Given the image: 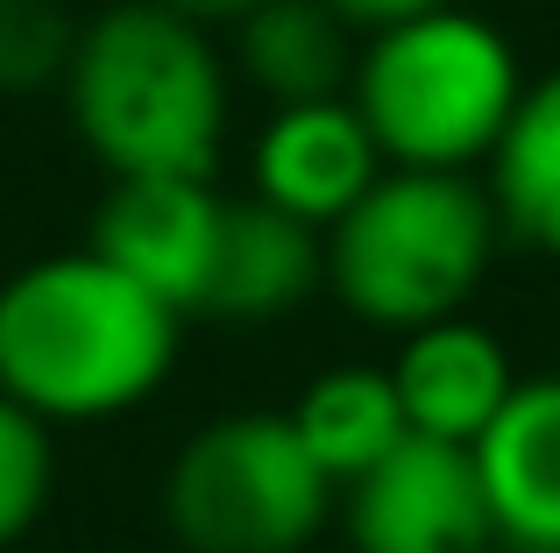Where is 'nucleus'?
Returning <instances> with one entry per match:
<instances>
[{"instance_id":"6","label":"nucleus","mask_w":560,"mask_h":553,"mask_svg":"<svg viewBox=\"0 0 560 553\" xmlns=\"http://www.w3.org/2000/svg\"><path fill=\"white\" fill-rule=\"evenodd\" d=\"M334 511L355 553H497L476 455L425 433L397 440L370 475H355Z\"/></svg>"},{"instance_id":"8","label":"nucleus","mask_w":560,"mask_h":553,"mask_svg":"<svg viewBox=\"0 0 560 553\" xmlns=\"http://www.w3.org/2000/svg\"><path fill=\"white\" fill-rule=\"evenodd\" d=\"M383 150L370 136V121L355 114V99H305V107H270L256 150H248V185L256 199H270L277 213L319 227L362 207V192L383 178Z\"/></svg>"},{"instance_id":"7","label":"nucleus","mask_w":560,"mask_h":553,"mask_svg":"<svg viewBox=\"0 0 560 553\" xmlns=\"http://www.w3.org/2000/svg\"><path fill=\"white\" fill-rule=\"evenodd\" d=\"M220 227H228V199L213 192V178H107L85 249L156 291L171 313L206 319Z\"/></svg>"},{"instance_id":"4","label":"nucleus","mask_w":560,"mask_h":553,"mask_svg":"<svg viewBox=\"0 0 560 553\" xmlns=\"http://www.w3.org/2000/svg\"><path fill=\"white\" fill-rule=\"evenodd\" d=\"M504 242L476 170H383L348 221L327 227V291L383 333H419L468 313Z\"/></svg>"},{"instance_id":"15","label":"nucleus","mask_w":560,"mask_h":553,"mask_svg":"<svg viewBox=\"0 0 560 553\" xmlns=\"http://www.w3.org/2000/svg\"><path fill=\"white\" fill-rule=\"evenodd\" d=\"M79 28L65 0H0V93H36V85H65Z\"/></svg>"},{"instance_id":"17","label":"nucleus","mask_w":560,"mask_h":553,"mask_svg":"<svg viewBox=\"0 0 560 553\" xmlns=\"http://www.w3.org/2000/svg\"><path fill=\"white\" fill-rule=\"evenodd\" d=\"M348 28H390V22H411V14H433V8H454V0H327Z\"/></svg>"},{"instance_id":"2","label":"nucleus","mask_w":560,"mask_h":553,"mask_svg":"<svg viewBox=\"0 0 560 553\" xmlns=\"http://www.w3.org/2000/svg\"><path fill=\"white\" fill-rule=\"evenodd\" d=\"M65 107L107 178H213L228 142V64L199 22L114 0L79 28Z\"/></svg>"},{"instance_id":"3","label":"nucleus","mask_w":560,"mask_h":553,"mask_svg":"<svg viewBox=\"0 0 560 553\" xmlns=\"http://www.w3.org/2000/svg\"><path fill=\"white\" fill-rule=\"evenodd\" d=\"M525 64L476 8H433L370 28L355 50L348 99L370 121L383 164L397 170H490L525 99Z\"/></svg>"},{"instance_id":"1","label":"nucleus","mask_w":560,"mask_h":553,"mask_svg":"<svg viewBox=\"0 0 560 553\" xmlns=\"http://www.w3.org/2000/svg\"><path fill=\"white\" fill-rule=\"evenodd\" d=\"M185 313L93 249H65L0 284V390L43 426L121 419L164 390Z\"/></svg>"},{"instance_id":"16","label":"nucleus","mask_w":560,"mask_h":553,"mask_svg":"<svg viewBox=\"0 0 560 553\" xmlns=\"http://www.w3.org/2000/svg\"><path fill=\"white\" fill-rule=\"evenodd\" d=\"M50 483H57L50 426H43L28 404H14L8 390H0V546H14L43 518Z\"/></svg>"},{"instance_id":"14","label":"nucleus","mask_w":560,"mask_h":553,"mask_svg":"<svg viewBox=\"0 0 560 553\" xmlns=\"http://www.w3.org/2000/svg\"><path fill=\"white\" fill-rule=\"evenodd\" d=\"M482 185H490V199H497L504 235L560 263V64L547 79L525 85L518 121L497 142Z\"/></svg>"},{"instance_id":"11","label":"nucleus","mask_w":560,"mask_h":553,"mask_svg":"<svg viewBox=\"0 0 560 553\" xmlns=\"http://www.w3.org/2000/svg\"><path fill=\"white\" fill-rule=\"evenodd\" d=\"M313 291H327V235L270 199H228V227H220V263L206 291V319H284L299 313Z\"/></svg>"},{"instance_id":"5","label":"nucleus","mask_w":560,"mask_h":553,"mask_svg":"<svg viewBox=\"0 0 560 553\" xmlns=\"http://www.w3.org/2000/svg\"><path fill=\"white\" fill-rule=\"evenodd\" d=\"M341 490L305 455L291 412H228L178 447L164 518L185 553H305Z\"/></svg>"},{"instance_id":"13","label":"nucleus","mask_w":560,"mask_h":553,"mask_svg":"<svg viewBox=\"0 0 560 553\" xmlns=\"http://www.w3.org/2000/svg\"><path fill=\"white\" fill-rule=\"evenodd\" d=\"M291 426H299L305 455L327 469L334 490H348L355 475H370L397 440H411L405 404L383 362H341V369H319L313 384L291 404Z\"/></svg>"},{"instance_id":"10","label":"nucleus","mask_w":560,"mask_h":553,"mask_svg":"<svg viewBox=\"0 0 560 553\" xmlns=\"http://www.w3.org/2000/svg\"><path fill=\"white\" fill-rule=\"evenodd\" d=\"M383 369L397 384L405 426L425 433V440H454V447L476 440L504 412V398L518 390L511 348L468 313L440 319V327H419V333H397V355Z\"/></svg>"},{"instance_id":"18","label":"nucleus","mask_w":560,"mask_h":553,"mask_svg":"<svg viewBox=\"0 0 560 553\" xmlns=\"http://www.w3.org/2000/svg\"><path fill=\"white\" fill-rule=\"evenodd\" d=\"M142 8H164L178 22H199V28H234L256 0H142Z\"/></svg>"},{"instance_id":"9","label":"nucleus","mask_w":560,"mask_h":553,"mask_svg":"<svg viewBox=\"0 0 560 553\" xmlns=\"http://www.w3.org/2000/svg\"><path fill=\"white\" fill-rule=\"evenodd\" d=\"M468 455L497 553H560V376H518Z\"/></svg>"},{"instance_id":"12","label":"nucleus","mask_w":560,"mask_h":553,"mask_svg":"<svg viewBox=\"0 0 560 553\" xmlns=\"http://www.w3.org/2000/svg\"><path fill=\"white\" fill-rule=\"evenodd\" d=\"M355 28L327 0H256L234 22V64L270 107L341 99L355 79Z\"/></svg>"}]
</instances>
